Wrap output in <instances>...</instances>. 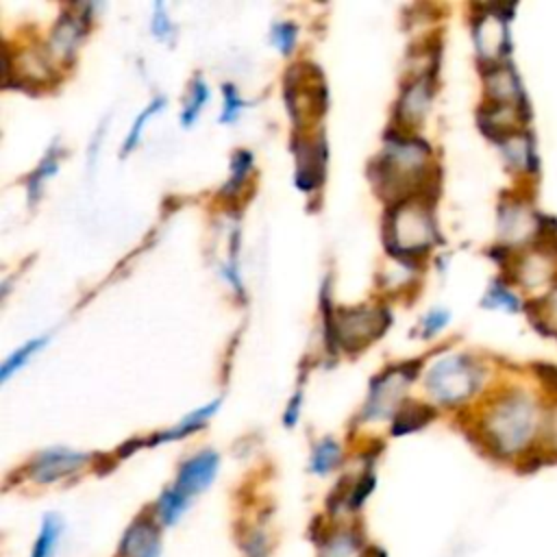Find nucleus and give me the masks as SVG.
<instances>
[{
	"label": "nucleus",
	"instance_id": "nucleus-1",
	"mask_svg": "<svg viewBox=\"0 0 557 557\" xmlns=\"http://www.w3.org/2000/svg\"><path fill=\"white\" fill-rule=\"evenodd\" d=\"M537 435V413L522 394L498 400L483 422V440L494 457L527 459Z\"/></svg>",
	"mask_w": 557,
	"mask_h": 557
},
{
	"label": "nucleus",
	"instance_id": "nucleus-26",
	"mask_svg": "<svg viewBox=\"0 0 557 557\" xmlns=\"http://www.w3.org/2000/svg\"><path fill=\"white\" fill-rule=\"evenodd\" d=\"M296 37H298V28L292 22H278L272 28V44L283 52L289 54L296 46Z\"/></svg>",
	"mask_w": 557,
	"mask_h": 557
},
{
	"label": "nucleus",
	"instance_id": "nucleus-16",
	"mask_svg": "<svg viewBox=\"0 0 557 557\" xmlns=\"http://www.w3.org/2000/svg\"><path fill=\"white\" fill-rule=\"evenodd\" d=\"M61 531H63V522L59 516H52L48 513L41 522V531L33 544V550H30V557H52L54 555V548L59 544V537H61Z\"/></svg>",
	"mask_w": 557,
	"mask_h": 557
},
{
	"label": "nucleus",
	"instance_id": "nucleus-7",
	"mask_svg": "<svg viewBox=\"0 0 557 557\" xmlns=\"http://www.w3.org/2000/svg\"><path fill=\"white\" fill-rule=\"evenodd\" d=\"M507 20V15L498 13V7H492V11L474 17V44L485 63H498V57L507 54L509 50Z\"/></svg>",
	"mask_w": 557,
	"mask_h": 557
},
{
	"label": "nucleus",
	"instance_id": "nucleus-28",
	"mask_svg": "<svg viewBox=\"0 0 557 557\" xmlns=\"http://www.w3.org/2000/svg\"><path fill=\"white\" fill-rule=\"evenodd\" d=\"M152 33L157 39H170L172 37V22L165 13V7L157 2L152 7Z\"/></svg>",
	"mask_w": 557,
	"mask_h": 557
},
{
	"label": "nucleus",
	"instance_id": "nucleus-17",
	"mask_svg": "<svg viewBox=\"0 0 557 557\" xmlns=\"http://www.w3.org/2000/svg\"><path fill=\"white\" fill-rule=\"evenodd\" d=\"M57 168H59V150H57V146H54V148H50L48 154L41 159V163L37 165V170H33V174L28 176V200H30V202H35V200L39 198L44 183H46L50 176H54Z\"/></svg>",
	"mask_w": 557,
	"mask_h": 557
},
{
	"label": "nucleus",
	"instance_id": "nucleus-29",
	"mask_svg": "<svg viewBox=\"0 0 557 557\" xmlns=\"http://www.w3.org/2000/svg\"><path fill=\"white\" fill-rule=\"evenodd\" d=\"M372 487H374V474L372 472H366L355 485H352V494H350V507H359L366 498H368V494L372 492Z\"/></svg>",
	"mask_w": 557,
	"mask_h": 557
},
{
	"label": "nucleus",
	"instance_id": "nucleus-20",
	"mask_svg": "<svg viewBox=\"0 0 557 557\" xmlns=\"http://www.w3.org/2000/svg\"><path fill=\"white\" fill-rule=\"evenodd\" d=\"M361 535L357 531H346V533H337L331 535V540L326 542L322 550V557H350L355 550L361 548Z\"/></svg>",
	"mask_w": 557,
	"mask_h": 557
},
{
	"label": "nucleus",
	"instance_id": "nucleus-12",
	"mask_svg": "<svg viewBox=\"0 0 557 557\" xmlns=\"http://www.w3.org/2000/svg\"><path fill=\"white\" fill-rule=\"evenodd\" d=\"M431 102V81L426 76H418L403 89L398 100V115L405 124H418Z\"/></svg>",
	"mask_w": 557,
	"mask_h": 557
},
{
	"label": "nucleus",
	"instance_id": "nucleus-13",
	"mask_svg": "<svg viewBox=\"0 0 557 557\" xmlns=\"http://www.w3.org/2000/svg\"><path fill=\"white\" fill-rule=\"evenodd\" d=\"M83 39V24L74 15H61L50 33V50L67 59Z\"/></svg>",
	"mask_w": 557,
	"mask_h": 557
},
{
	"label": "nucleus",
	"instance_id": "nucleus-24",
	"mask_svg": "<svg viewBox=\"0 0 557 557\" xmlns=\"http://www.w3.org/2000/svg\"><path fill=\"white\" fill-rule=\"evenodd\" d=\"M222 96H224V104H222L220 122H222V124H233V122L239 117V113L244 111L246 102L242 100V96L237 94L235 85H231V83H224V85H222Z\"/></svg>",
	"mask_w": 557,
	"mask_h": 557
},
{
	"label": "nucleus",
	"instance_id": "nucleus-8",
	"mask_svg": "<svg viewBox=\"0 0 557 557\" xmlns=\"http://www.w3.org/2000/svg\"><path fill=\"white\" fill-rule=\"evenodd\" d=\"M218 463H220V459L213 450H202V453L189 457L178 468V474H176V481L172 487L178 494H183L185 498L196 496L198 492L209 487V483L213 481V476L218 472Z\"/></svg>",
	"mask_w": 557,
	"mask_h": 557
},
{
	"label": "nucleus",
	"instance_id": "nucleus-14",
	"mask_svg": "<svg viewBox=\"0 0 557 557\" xmlns=\"http://www.w3.org/2000/svg\"><path fill=\"white\" fill-rule=\"evenodd\" d=\"M435 416V411L429 405H418V403H407L403 405L392 422V433L394 435H405L411 431L422 429L431 418Z\"/></svg>",
	"mask_w": 557,
	"mask_h": 557
},
{
	"label": "nucleus",
	"instance_id": "nucleus-21",
	"mask_svg": "<svg viewBox=\"0 0 557 557\" xmlns=\"http://www.w3.org/2000/svg\"><path fill=\"white\" fill-rule=\"evenodd\" d=\"M207 98H209V87L205 85V81H202L200 76L194 78V83H191V87H189V98H187V102H185V107H183V115H181V120H183L185 126H189V124L196 122V117H198V113L202 111V104L207 102Z\"/></svg>",
	"mask_w": 557,
	"mask_h": 557
},
{
	"label": "nucleus",
	"instance_id": "nucleus-5",
	"mask_svg": "<svg viewBox=\"0 0 557 557\" xmlns=\"http://www.w3.org/2000/svg\"><path fill=\"white\" fill-rule=\"evenodd\" d=\"M418 366L405 363L398 368H389L385 374L372 381L370 396L363 407V420H381L400 409V398L409 385V381L416 376Z\"/></svg>",
	"mask_w": 557,
	"mask_h": 557
},
{
	"label": "nucleus",
	"instance_id": "nucleus-3",
	"mask_svg": "<svg viewBox=\"0 0 557 557\" xmlns=\"http://www.w3.org/2000/svg\"><path fill=\"white\" fill-rule=\"evenodd\" d=\"M385 246L398 259L422 255L435 237V224L431 213L413 202H400L387 213L385 220Z\"/></svg>",
	"mask_w": 557,
	"mask_h": 557
},
{
	"label": "nucleus",
	"instance_id": "nucleus-30",
	"mask_svg": "<svg viewBox=\"0 0 557 557\" xmlns=\"http://www.w3.org/2000/svg\"><path fill=\"white\" fill-rule=\"evenodd\" d=\"M446 322H448V311H444V309H435V311H431V313L424 318V324H422L424 335H426V337H431V335H433V333H437Z\"/></svg>",
	"mask_w": 557,
	"mask_h": 557
},
{
	"label": "nucleus",
	"instance_id": "nucleus-25",
	"mask_svg": "<svg viewBox=\"0 0 557 557\" xmlns=\"http://www.w3.org/2000/svg\"><path fill=\"white\" fill-rule=\"evenodd\" d=\"M250 163H252L250 152H244V150L235 152V157H233V161H231V172H233V176H231L228 183L224 185V194H237V189L242 187V183H244V178H246V174H248V170H250Z\"/></svg>",
	"mask_w": 557,
	"mask_h": 557
},
{
	"label": "nucleus",
	"instance_id": "nucleus-4",
	"mask_svg": "<svg viewBox=\"0 0 557 557\" xmlns=\"http://www.w3.org/2000/svg\"><path fill=\"white\" fill-rule=\"evenodd\" d=\"M479 366L466 355H448L435 361L426 374V387L433 398L446 405H459L479 387Z\"/></svg>",
	"mask_w": 557,
	"mask_h": 557
},
{
	"label": "nucleus",
	"instance_id": "nucleus-2",
	"mask_svg": "<svg viewBox=\"0 0 557 557\" xmlns=\"http://www.w3.org/2000/svg\"><path fill=\"white\" fill-rule=\"evenodd\" d=\"M431 148L418 137L387 135L385 152L379 157L374 178L381 181V189L394 196L418 187L424 178V168L429 161Z\"/></svg>",
	"mask_w": 557,
	"mask_h": 557
},
{
	"label": "nucleus",
	"instance_id": "nucleus-19",
	"mask_svg": "<svg viewBox=\"0 0 557 557\" xmlns=\"http://www.w3.org/2000/svg\"><path fill=\"white\" fill-rule=\"evenodd\" d=\"M187 505H189V498L178 494L174 487H168L157 500V513L165 524H174L181 518V513L187 509Z\"/></svg>",
	"mask_w": 557,
	"mask_h": 557
},
{
	"label": "nucleus",
	"instance_id": "nucleus-22",
	"mask_svg": "<svg viewBox=\"0 0 557 557\" xmlns=\"http://www.w3.org/2000/svg\"><path fill=\"white\" fill-rule=\"evenodd\" d=\"M46 342H48V337H35V339L26 342L22 348H17V350L2 363V368H0V381L4 383L15 370H20V368L30 359V355L37 352Z\"/></svg>",
	"mask_w": 557,
	"mask_h": 557
},
{
	"label": "nucleus",
	"instance_id": "nucleus-18",
	"mask_svg": "<svg viewBox=\"0 0 557 557\" xmlns=\"http://www.w3.org/2000/svg\"><path fill=\"white\" fill-rule=\"evenodd\" d=\"M342 459V450L339 446L333 442V440H322L315 444L313 448V455H311V472L315 474H326L331 472L333 468H337Z\"/></svg>",
	"mask_w": 557,
	"mask_h": 557
},
{
	"label": "nucleus",
	"instance_id": "nucleus-32",
	"mask_svg": "<svg viewBox=\"0 0 557 557\" xmlns=\"http://www.w3.org/2000/svg\"><path fill=\"white\" fill-rule=\"evenodd\" d=\"M546 440H550L553 455H557V416H553V420H550V429L546 431Z\"/></svg>",
	"mask_w": 557,
	"mask_h": 557
},
{
	"label": "nucleus",
	"instance_id": "nucleus-6",
	"mask_svg": "<svg viewBox=\"0 0 557 557\" xmlns=\"http://www.w3.org/2000/svg\"><path fill=\"white\" fill-rule=\"evenodd\" d=\"M387 311L385 309H370V307H357V309H342L335 315V337L339 344L348 350H357L366 344H370L374 337L385 333L387 326Z\"/></svg>",
	"mask_w": 557,
	"mask_h": 557
},
{
	"label": "nucleus",
	"instance_id": "nucleus-9",
	"mask_svg": "<svg viewBox=\"0 0 557 557\" xmlns=\"http://www.w3.org/2000/svg\"><path fill=\"white\" fill-rule=\"evenodd\" d=\"M87 459L89 455L85 453H74L67 448H50L35 457V461L30 463V476L37 483H50L76 472L83 463H87Z\"/></svg>",
	"mask_w": 557,
	"mask_h": 557
},
{
	"label": "nucleus",
	"instance_id": "nucleus-31",
	"mask_svg": "<svg viewBox=\"0 0 557 557\" xmlns=\"http://www.w3.org/2000/svg\"><path fill=\"white\" fill-rule=\"evenodd\" d=\"M535 374L550 392L557 394V366L555 363H535Z\"/></svg>",
	"mask_w": 557,
	"mask_h": 557
},
{
	"label": "nucleus",
	"instance_id": "nucleus-27",
	"mask_svg": "<svg viewBox=\"0 0 557 557\" xmlns=\"http://www.w3.org/2000/svg\"><path fill=\"white\" fill-rule=\"evenodd\" d=\"M485 307H505L509 311H516L520 305H518V298L503 285V283H494L490 287V292L485 294V300H483Z\"/></svg>",
	"mask_w": 557,
	"mask_h": 557
},
{
	"label": "nucleus",
	"instance_id": "nucleus-11",
	"mask_svg": "<svg viewBox=\"0 0 557 557\" xmlns=\"http://www.w3.org/2000/svg\"><path fill=\"white\" fill-rule=\"evenodd\" d=\"M161 535L152 516L141 513L124 533L120 542L122 557H159Z\"/></svg>",
	"mask_w": 557,
	"mask_h": 557
},
{
	"label": "nucleus",
	"instance_id": "nucleus-23",
	"mask_svg": "<svg viewBox=\"0 0 557 557\" xmlns=\"http://www.w3.org/2000/svg\"><path fill=\"white\" fill-rule=\"evenodd\" d=\"M163 104H165V98L163 96H159V98H154V100H150V104L135 117V122H133V126H131V131H128V137H126V141H124V146H122V154H128L137 144H139V137H141V128L146 126V120L150 117V115H154L157 111H161L163 109Z\"/></svg>",
	"mask_w": 557,
	"mask_h": 557
},
{
	"label": "nucleus",
	"instance_id": "nucleus-15",
	"mask_svg": "<svg viewBox=\"0 0 557 557\" xmlns=\"http://www.w3.org/2000/svg\"><path fill=\"white\" fill-rule=\"evenodd\" d=\"M220 407V400H213L211 405H205V407H200V409H196V411H191V413H187L174 429H170V431H163V433H159V435H154L148 444H161V442H170V440H178V437H185L187 433H191V431H196V429H200L211 416H213V411Z\"/></svg>",
	"mask_w": 557,
	"mask_h": 557
},
{
	"label": "nucleus",
	"instance_id": "nucleus-10",
	"mask_svg": "<svg viewBox=\"0 0 557 557\" xmlns=\"http://www.w3.org/2000/svg\"><path fill=\"white\" fill-rule=\"evenodd\" d=\"M296 185L302 191H311L324 176L326 146L324 139H298L296 146Z\"/></svg>",
	"mask_w": 557,
	"mask_h": 557
},
{
	"label": "nucleus",
	"instance_id": "nucleus-33",
	"mask_svg": "<svg viewBox=\"0 0 557 557\" xmlns=\"http://www.w3.org/2000/svg\"><path fill=\"white\" fill-rule=\"evenodd\" d=\"M359 557H387V555H385V550L379 548V546H363V550H361Z\"/></svg>",
	"mask_w": 557,
	"mask_h": 557
}]
</instances>
